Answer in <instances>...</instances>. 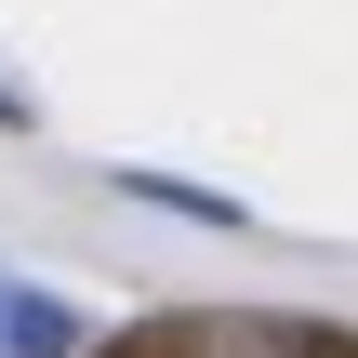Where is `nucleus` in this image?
Returning a JSON list of instances; mask_svg holds the SVG:
<instances>
[{"instance_id":"nucleus-1","label":"nucleus","mask_w":358,"mask_h":358,"mask_svg":"<svg viewBox=\"0 0 358 358\" xmlns=\"http://www.w3.org/2000/svg\"><path fill=\"white\" fill-rule=\"evenodd\" d=\"M0 358H80V306H53V292H0Z\"/></svg>"},{"instance_id":"nucleus-2","label":"nucleus","mask_w":358,"mask_h":358,"mask_svg":"<svg viewBox=\"0 0 358 358\" xmlns=\"http://www.w3.org/2000/svg\"><path fill=\"white\" fill-rule=\"evenodd\" d=\"M146 213H186V226H239V199H213V186H173V173H120Z\"/></svg>"},{"instance_id":"nucleus-3","label":"nucleus","mask_w":358,"mask_h":358,"mask_svg":"<svg viewBox=\"0 0 358 358\" xmlns=\"http://www.w3.org/2000/svg\"><path fill=\"white\" fill-rule=\"evenodd\" d=\"M199 358H306V332H292V319H226Z\"/></svg>"},{"instance_id":"nucleus-4","label":"nucleus","mask_w":358,"mask_h":358,"mask_svg":"<svg viewBox=\"0 0 358 358\" xmlns=\"http://www.w3.org/2000/svg\"><path fill=\"white\" fill-rule=\"evenodd\" d=\"M0 120H27V93H13V80H0Z\"/></svg>"}]
</instances>
